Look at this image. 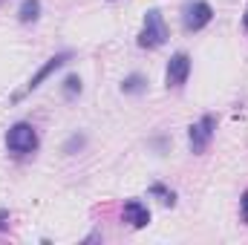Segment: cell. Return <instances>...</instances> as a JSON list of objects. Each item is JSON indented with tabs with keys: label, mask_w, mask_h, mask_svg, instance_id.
Wrapping results in <instances>:
<instances>
[{
	"label": "cell",
	"mask_w": 248,
	"mask_h": 245,
	"mask_svg": "<svg viewBox=\"0 0 248 245\" xmlns=\"http://www.w3.org/2000/svg\"><path fill=\"white\" fill-rule=\"evenodd\" d=\"M38 144H41L38 130L29 122H17L6 130V150L12 156H29V153L38 150Z\"/></svg>",
	"instance_id": "1"
},
{
	"label": "cell",
	"mask_w": 248,
	"mask_h": 245,
	"mask_svg": "<svg viewBox=\"0 0 248 245\" xmlns=\"http://www.w3.org/2000/svg\"><path fill=\"white\" fill-rule=\"evenodd\" d=\"M165 41H168L165 17H162L159 9H150V12L144 15V26H141V32H139V41H136V44H139L141 49H159Z\"/></svg>",
	"instance_id": "2"
},
{
	"label": "cell",
	"mask_w": 248,
	"mask_h": 245,
	"mask_svg": "<svg viewBox=\"0 0 248 245\" xmlns=\"http://www.w3.org/2000/svg\"><path fill=\"white\" fill-rule=\"evenodd\" d=\"M214 136H217V116L208 113V116H202L199 122H193L187 127V147H190V153L193 156H202L211 147Z\"/></svg>",
	"instance_id": "3"
},
{
	"label": "cell",
	"mask_w": 248,
	"mask_h": 245,
	"mask_svg": "<svg viewBox=\"0 0 248 245\" xmlns=\"http://www.w3.org/2000/svg\"><path fill=\"white\" fill-rule=\"evenodd\" d=\"M66 61H72V49H63V52H55V55H52L49 61H46L44 66H41V69H38V72H35V75H32V78H29V84H26V87H23L20 92H15V95H12V104H17V101H20L23 95L35 92V90H38V87H41V84H44V81H46V78H49V75H52L55 69H61V66H63Z\"/></svg>",
	"instance_id": "4"
},
{
	"label": "cell",
	"mask_w": 248,
	"mask_h": 245,
	"mask_svg": "<svg viewBox=\"0 0 248 245\" xmlns=\"http://www.w3.org/2000/svg\"><path fill=\"white\" fill-rule=\"evenodd\" d=\"M214 20V9L208 0H187L182 6V26L185 32H202Z\"/></svg>",
	"instance_id": "5"
},
{
	"label": "cell",
	"mask_w": 248,
	"mask_h": 245,
	"mask_svg": "<svg viewBox=\"0 0 248 245\" xmlns=\"http://www.w3.org/2000/svg\"><path fill=\"white\" fill-rule=\"evenodd\" d=\"M187 75H190V55L187 52H173L168 69H165V87L168 90H182L187 84Z\"/></svg>",
	"instance_id": "6"
},
{
	"label": "cell",
	"mask_w": 248,
	"mask_h": 245,
	"mask_svg": "<svg viewBox=\"0 0 248 245\" xmlns=\"http://www.w3.org/2000/svg\"><path fill=\"white\" fill-rule=\"evenodd\" d=\"M122 219L133 228H144V225H150V208L141 199H127L122 208Z\"/></svg>",
	"instance_id": "7"
},
{
	"label": "cell",
	"mask_w": 248,
	"mask_h": 245,
	"mask_svg": "<svg viewBox=\"0 0 248 245\" xmlns=\"http://www.w3.org/2000/svg\"><path fill=\"white\" fill-rule=\"evenodd\" d=\"M122 92L124 95H141V92H147V78L139 75V72L127 75V78L122 81Z\"/></svg>",
	"instance_id": "8"
},
{
	"label": "cell",
	"mask_w": 248,
	"mask_h": 245,
	"mask_svg": "<svg viewBox=\"0 0 248 245\" xmlns=\"http://www.w3.org/2000/svg\"><path fill=\"white\" fill-rule=\"evenodd\" d=\"M41 17V0H23L17 9V20L20 23H35Z\"/></svg>",
	"instance_id": "9"
},
{
	"label": "cell",
	"mask_w": 248,
	"mask_h": 245,
	"mask_svg": "<svg viewBox=\"0 0 248 245\" xmlns=\"http://www.w3.org/2000/svg\"><path fill=\"white\" fill-rule=\"evenodd\" d=\"M147 193H150V196H159V202H162V205H170V208L176 205V190L165 187L162 182H153L150 187H147Z\"/></svg>",
	"instance_id": "10"
},
{
	"label": "cell",
	"mask_w": 248,
	"mask_h": 245,
	"mask_svg": "<svg viewBox=\"0 0 248 245\" xmlns=\"http://www.w3.org/2000/svg\"><path fill=\"white\" fill-rule=\"evenodd\" d=\"M61 90H63V98H78L81 95V90H84V84H81V78L78 75H66L63 78V84H61Z\"/></svg>",
	"instance_id": "11"
},
{
	"label": "cell",
	"mask_w": 248,
	"mask_h": 245,
	"mask_svg": "<svg viewBox=\"0 0 248 245\" xmlns=\"http://www.w3.org/2000/svg\"><path fill=\"white\" fill-rule=\"evenodd\" d=\"M84 144H87V136H78V133H75V136L63 144V153H75V150H81Z\"/></svg>",
	"instance_id": "12"
},
{
	"label": "cell",
	"mask_w": 248,
	"mask_h": 245,
	"mask_svg": "<svg viewBox=\"0 0 248 245\" xmlns=\"http://www.w3.org/2000/svg\"><path fill=\"white\" fill-rule=\"evenodd\" d=\"M240 208H243V222L248 225V190L243 193V199H240Z\"/></svg>",
	"instance_id": "13"
},
{
	"label": "cell",
	"mask_w": 248,
	"mask_h": 245,
	"mask_svg": "<svg viewBox=\"0 0 248 245\" xmlns=\"http://www.w3.org/2000/svg\"><path fill=\"white\" fill-rule=\"evenodd\" d=\"M0 231H9V211H0Z\"/></svg>",
	"instance_id": "14"
},
{
	"label": "cell",
	"mask_w": 248,
	"mask_h": 245,
	"mask_svg": "<svg viewBox=\"0 0 248 245\" xmlns=\"http://www.w3.org/2000/svg\"><path fill=\"white\" fill-rule=\"evenodd\" d=\"M243 26H246V32H248V9H246V17H243Z\"/></svg>",
	"instance_id": "15"
},
{
	"label": "cell",
	"mask_w": 248,
	"mask_h": 245,
	"mask_svg": "<svg viewBox=\"0 0 248 245\" xmlns=\"http://www.w3.org/2000/svg\"><path fill=\"white\" fill-rule=\"evenodd\" d=\"M0 6H3V0H0Z\"/></svg>",
	"instance_id": "16"
}]
</instances>
